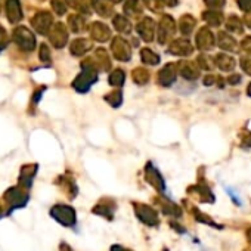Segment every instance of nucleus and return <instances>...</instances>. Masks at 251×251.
<instances>
[{
  "label": "nucleus",
  "instance_id": "c756f323",
  "mask_svg": "<svg viewBox=\"0 0 251 251\" xmlns=\"http://www.w3.org/2000/svg\"><path fill=\"white\" fill-rule=\"evenodd\" d=\"M67 3L70 6H73L74 9H78V11H83L86 12V5H84V0H67Z\"/></svg>",
  "mask_w": 251,
  "mask_h": 251
},
{
  "label": "nucleus",
  "instance_id": "5701e85b",
  "mask_svg": "<svg viewBox=\"0 0 251 251\" xmlns=\"http://www.w3.org/2000/svg\"><path fill=\"white\" fill-rule=\"evenodd\" d=\"M124 12L129 15H139L141 14V3L138 0H129L124 6Z\"/></svg>",
  "mask_w": 251,
  "mask_h": 251
},
{
  "label": "nucleus",
  "instance_id": "e433bc0d",
  "mask_svg": "<svg viewBox=\"0 0 251 251\" xmlns=\"http://www.w3.org/2000/svg\"><path fill=\"white\" fill-rule=\"evenodd\" d=\"M5 216H8V207L3 205V202L0 201V219L5 217Z\"/></svg>",
  "mask_w": 251,
  "mask_h": 251
},
{
  "label": "nucleus",
  "instance_id": "423d86ee",
  "mask_svg": "<svg viewBox=\"0 0 251 251\" xmlns=\"http://www.w3.org/2000/svg\"><path fill=\"white\" fill-rule=\"evenodd\" d=\"M50 214L62 225H73L74 223V211L65 205H55L50 210Z\"/></svg>",
  "mask_w": 251,
  "mask_h": 251
},
{
  "label": "nucleus",
  "instance_id": "0eeeda50",
  "mask_svg": "<svg viewBox=\"0 0 251 251\" xmlns=\"http://www.w3.org/2000/svg\"><path fill=\"white\" fill-rule=\"evenodd\" d=\"M112 52H114L117 59L124 61V62H127L130 59V56H132V50H130L129 45L126 43L123 39H120V37L114 39V42H112Z\"/></svg>",
  "mask_w": 251,
  "mask_h": 251
},
{
  "label": "nucleus",
  "instance_id": "1a4fd4ad",
  "mask_svg": "<svg viewBox=\"0 0 251 251\" xmlns=\"http://www.w3.org/2000/svg\"><path fill=\"white\" fill-rule=\"evenodd\" d=\"M6 18L12 24H17L23 20L20 0H6Z\"/></svg>",
  "mask_w": 251,
  "mask_h": 251
},
{
  "label": "nucleus",
  "instance_id": "9b49d317",
  "mask_svg": "<svg viewBox=\"0 0 251 251\" xmlns=\"http://www.w3.org/2000/svg\"><path fill=\"white\" fill-rule=\"evenodd\" d=\"M170 52L175 53V55H180V56H185V55H189L192 53V45L186 40V39H179V40H175L170 46Z\"/></svg>",
  "mask_w": 251,
  "mask_h": 251
},
{
  "label": "nucleus",
  "instance_id": "4c0bfd02",
  "mask_svg": "<svg viewBox=\"0 0 251 251\" xmlns=\"http://www.w3.org/2000/svg\"><path fill=\"white\" fill-rule=\"evenodd\" d=\"M163 3H166V5H169V6H175L176 5V0H161Z\"/></svg>",
  "mask_w": 251,
  "mask_h": 251
},
{
  "label": "nucleus",
  "instance_id": "6e6552de",
  "mask_svg": "<svg viewBox=\"0 0 251 251\" xmlns=\"http://www.w3.org/2000/svg\"><path fill=\"white\" fill-rule=\"evenodd\" d=\"M36 172H37V166L33 164V166H24L21 169V173H20V179H18V183L20 186H23L24 189H30L31 185H33V179L36 176Z\"/></svg>",
  "mask_w": 251,
  "mask_h": 251
},
{
  "label": "nucleus",
  "instance_id": "39448f33",
  "mask_svg": "<svg viewBox=\"0 0 251 251\" xmlns=\"http://www.w3.org/2000/svg\"><path fill=\"white\" fill-rule=\"evenodd\" d=\"M50 42L55 48H64L68 39V33L64 24H55L50 28Z\"/></svg>",
  "mask_w": 251,
  "mask_h": 251
},
{
  "label": "nucleus",
  "instance_id": "2eb2a0df",
  "mask_svg": "<svg viewBox=\"0 0 251 251\" xmlns=\"http://www.w3.org/2000/svg\"><path fill=\"white\" fill-rule=\"evenodd\" d=\"M90 48H92V43H90L89 40L77 39V40H74L73 45H71V53H73L74 56H80V55L86 53Z\"/></svg>",
  "mask_w": 251,
  "mask_h": 251
},
{
  "label": "nucleus",
  "instance_id": "20e7f679",
  "mask_svg": "<svg viewBox=\"0 0 251 251\" xmlns=\"http://www.w3.org/2000/svg\"><path fill=\"white\" fill-rule=\"evenodd\" d=\"M31 25L36 28L37 33L40 34H48L50 31L52 25V15L49 12H39L33 17L31 20Z\"/></svg>",
  "mask_w": 251,
  "mask_h": 251
},
{
  "label": "nucleus",
  "instance_id": "cd10ccee",
  "mask_svg": "<svg viewBox=\"0 0 251 251\" xmlns=\"http://www.w3.org/2000/svg\"><path fill=\"white\" fill-rule=\"evenodd\" d=\"M204 18H205V21H207L210 25H214V27L220 25V23H222V17H220L219 14H214V12H207V14L204 15Z\"/></svg>",
  "mask_w": 251,
  "mask_h": 251
},
{
  "label": "nucleus",
  "instance_id": "7ed1b4c3",
  "mask_svg": "<svg viewBox=\"0 0 251 251\" xmlns=\"http://www.w3.org/2000/svg\"><path fill=\"white\" fill-rule=\"evenodd\" d=\"M12 37H14V42L23 49V50H33L34 46H36V37L34 34L25 28V27H18L14 30L12 33Z\"/></svg>",
  "mask_w": 251,
  "mask_h": 251
},
{
  "label": "nucleus",
  "instance_id": "f8f14e48",
  "mask_svg": "<svg viewBox=\"0 0 251 251\" xmlns=\"http://www.w3.org/2000/svg\"><path fill=\"white\" fill-rule=\"evenodd\" d=\"M175 31V23L170 17H164L163 21L160 23V31H158V36H160V42L164 43V40L172 36Z\"/></svg>",
  "mask_w": 251,
  "mask_h": 251
},
{
  "label": "nucleus",
  "instance_id": "b1692460",
  "mask_svg": "<svg viewBox=\"0 0 251 251\" xmlns=\"http://www.w3.org/2000/svg\"><path fill=\"white\" fill-rule=\"evenodd\" d=\"M141 56H142L144 62L151 64V65H155V64H158V61H160L158 55H155L151 49H144V50L141 52Z\"/></svg>",
  "mask_w": 251,
  "mask_h": 251
},
{
  "label": "nucleus",
  "instance_id": "393cba45",
  "mask_svg": "<svg viewBox=\"0 0 251 251\" xmlns=\"http://www.w3.org/2000/svg\"><path fill=\"white\" fill-rule=\"evenodd\" d=\"M133 80L138 83V84H145L148 80H150V74L147 70H142V68H136L135 73H133Z\"/></svg>",
  "mask_w": 251,
  "mask_h": 251
},
{
  "label": "nucleus",
  "instance_id": "ea45409f",
  "mask_svg": "<svg viewBox=\"0 0 251 251\" xmlns=\"http://www.w3.org/2000/svg\"><path fill=\"white\" fill-rule=\"evenodd\" d=\"M248 95H251V86H248Z\"/></svg>",
  "mask_w": 251,
  "mask_h": 251
},
{
  "label": "nucleus",
  "instance_id": "a878e982",
  "mask_svg": "<svg viewBox=\"0 0 251 251\" xmlns=\"http://www.w3.org/2000/svg\"><path fill=\"white\" fill-rule=\"evenodd\" d=\"M109 81H111L112 86H121L123 81H124V73H123L121 70L114 71V73L109 75Z\"/></svg>",
  "mask_w": 251,
  "mask_h": 251
},
{
  "label": "nucleus",
  "instance_id": "6ab92c4d",
  "mask_svg": "<svg viewBox=\"0 0 251 251\" xmlns=\"http://www.w3.org/2000/svg\"><path fill=\"white\" fill-rule=\"evenodd\" d=\"M180 74L186 78H197L198 77V70L195 68V65H191L189 62L182 64L180 67Z\"/></svg>",
  "mask_w": 251,
  "mask_h": 251
},
{
  "label": "nucleus",
  "instance_id": "7c9ffc66",
  "mask_svg": "<svg viewBox=\"0 0 251 251\" xmlns=\"http://www.w3.org/2000/svg\"><path fill=\"white\" fill-rule=\"evenodd\" d=\"M227 28L229 30H233V31H238V33H241V23L236 20V18H230L229 21H227Z\"/></svg>",
  "mask_w": 251,
  "mask_h": 251
},
{
  "label": "nucleus",
  "instance_id": "9d476101",
  "mask_svg": "<svg viewBox=\"0 0 251 251\" xmlns=\"http://www.w3.org/2000/svg\"><path fill=\"white\" fill-rule=\"evenodd\" d=\"M197 45H198V48L201 50H210L214 46V37H213V34L207 28L201 30L198 33V37H197Z\"/></svg>",
  "mask_w": 251,
  "mask_h": 251
},
{
  "label": "nucleus",
  "instance_id": "f257e3e1",
  "mask_svg": "<svg viewBox=\"0 0 251 251\" xmlns=\"http://www.w3.org/2000/svg\"><path fill=\"white\" fill-rule=\"evenodd\" d=\"M30 197H28V191L24 189L23 186H17V188H9L5 195H3V201L8 207V216L12 214V211L23 208L27 205Z\"/></svg>",
  "mask_w": 251,
  "mask_h": 251
},
{
  "label": "nucleus",
  "instance_id": "f03ea898",
  "mask_svg": "<svg viewBox=\"0 0 251 251\" xmlns=\"http://www.w3.org/2000/svg\"><path fill=\"white\" fill-rule=\"evenodd\" d=\"M83 68H84V71L75 78V81L73 83V86L75 87V90H78V92H87L89 89H90V86L96 81V78H98V74H96V71H95V68L92 67V64L90 62H86V64H83Z\"/></svg>",
  "mask_w": 251,
  "mask_h": 251
},
{
  "label": "nucleus",
  "instance_id": "f3484780",
  "mask_svg": "<svg viewBox=\"0 0 251 251\" xmlns=\"http://www.w3.org/2000/svg\"><path fill=\"white\" fill-rule=\"evenodd\" d=\"M93 8L102 17H109L112 14V6L108 3V0H93Z\"/></svg>",
  "mask_w": 251,
  "mask_h": 251
},
{
  "label": "nucleus",
  "instance_id": "bb28decb",
  "mask_svg": "<svg viewBox=\"0 0 251 251\" xmlns=\"http://www.w3.org/2000/svg\"><path fill=\"white\" fill-rule=\"evenodd\" d=\"M83 20L78 17V15H73V17H70V25H71V28H73V31H75V33H78V31H81L83 30Z\"/></svg>",
  "mask_w": 251,
  "mask_h": 251
},
{
  "label": "nucleus",
  "instance_id": "a211bd4d",
  "mask_svg": "<svg viewBox=\"0 0 251 251\" xmlns=\"http://www.w3.org/2000/svg\"><path fill=\"white\" fill-rule=\"evenodd\" d=\"M219 46H220L222 49H226V50H235L236 43H235V40H233L232 37H229V36H226L225 33H222V34L219 36Z\"/></svg>",
  "mask_w": 251,
  "mask_h": 251
},
{
  "label": "nucleus",
  "instance_id": "c9c22d12",
  "mask_svg": "<svg viewBox=\"0 0 251 251\" xmlns=\"http://www.w3.org/2000/svg\"><path fill=\"white\" fill-rule=\"evenodd\" d=\"M242 68H244L248 74H251V61H250V59H242Z\"/></svg>",
  "mask_w": 251,
  "mask_h": 251
},
{
  "label": "nucleus",
  "instance_id": "4468645a",
  "mask_svg": "<svg viewBox=\"0 0 251 251\" xmlns=\"http://www.w3.org/2000/svg\"><path fill=\"white\" fill-rule=\"evenodd\" d=\"M90 34H92L93 39H96L99 42H105L109 37V28L106 25L100 24V23H95L90 27Z\"/></svg>",
  "mask_w": 251,
  "mask_h": 251
},
{
  "label": "nucleus",
  "instance_id": "412c9836",
  "mask_svg": "<svg viewBox=\"0 0 251 251\" xmlns=\"http://www.w3.org/2000/svg\"><path fill=\"white\" fill-rule=\"evenodd\" d=\"M217 61H216V64L225 71H229V70H232L233 67H235V62H233V59L232 58H229V56H226V55H219L217 58H216Z\"/></svg>",
  "mask_w": 251,
  "mask_h": 251
},
{
  "label": "nucleus",
  "instance_id": "dca6fc26",
  "mask_svg": "<svg viewBox=\"0 0 251 251\" xmlns=\"http://www.w3.org/2000/svg\"><path fill=\"white\" fill-rule=\"evenodd\" d=\"M158 80L163 86H170L175 80H176V70H175V65H169L166 67L160 75H158Z\"/></svg>",
  "mask_w": 251,
  "mask_h": 251
},
{
  "label": "nucleus",
  "instance_id": "58836bf2",
  "mask_svg": "<svg viewBox=\"0 0 251 251\" xmlns=\"http://www.w3.org/2000/svg\"><path fill=\"white\" fill-rule=\"evenodd\" d=\"M109 2H112V3H117V2H120V0H109Z\"/></svg>",
  "mask_w": 251,
  "mask_h": 251
},
{
  "label": "nucleus",
  "instance_id": "f704fd0d",
  "mask_svg": "<svg viewBox=\"0 0 251 251\" xmlns=\"http://www.w3.org/2000/svg\"><path fill=\"white\" fill-rule=\"evenodd\" d=\"M238 3L242 11H251V0H239Z\"/></svg>",
  "mask_w": 251,
  "mask_h": 251
},
{
  "label": "nucleus",
  "instance_id": "aec40b11",
  "mask_svg": "<svg viewBox=\"0 0 251 251\" xmlns=\"http://www.w3.org/2000/svg\"><path fill=\"white\" fill-rule=\"evenodd\" d=\"M194 25H195L194 18H191V17H183V18L180 20L179 28H180V31H182L185 36H188V34H191V31L194 30Z\"/></svg>",
  "mask_w": 251,
  "mask_h": 251
},
{
  "label": "nucleus",
  "instance_id": "72a5a7b5",
  "mask_svg": "<svg viewBox=\"0 0 251 251\" xmlns=\"http://www.w3.org/2000/svg\"><path fill=\"white\" fill-rule=\"evenodd\" d=\"M205 3L211 8H222L223 3H225V0H205Z\"/></svg>",
  "mask_w": 251,
  "mask_h": 251
},
{
  "label": "nucleus",
  "instance_id": "473e14b6",
  "mask_svg": "<svg viewBox=\"0 0 251 251\" xmlns=\"http://www.w3.org/2000/svg\"><path fill=\"white\" fill-rule=\"evenodd\" d=\"M40 58H42V61H49L50 59V52H49L46 45H42V48H40Z\"/></svg>",
  "mask_w": 251,
  "mask_h": 251
},
{
  "label": "nucleus",
  "instance_id": "c85d7f7f",
  "mask_svg": "<svg viewBox=\"0 0 251 251\" xmlns=\"http://www.w3.org/2000/svg\"><path fill=\"white\" fill-rule=\"evenodd\" d=\"M52 8H53L55 14H58V15H64L67 11V5L62 2V0H52Z\"/></svg>",
  "mask_w": 251,
  "mask_h": 251
},
{
  "label": "nucleus",
  "instance_id": "4be33fe9",
  "mask_svg": "<svg viewBox=\"0 0 251 251\" xmlns=\"http://www.w3.org/2000/svg\"><path fill=\"white\" fill-rule=\"evenodd\" d=\"M114 25H115V28L120 31V33H129L130 31V23L126 20L124 17H115V20H114Z\"/></svg>",
  "mask_w": 251,
  "mask_h": 251
},
{
  "label": "nucleus",
  "instance_id": "ddd939ff",
  "mask_svg": "<svg viewBox=\"0 0 251 251\" xmlns=\"http://www.w3.org/2000/svg\"><path fill=\"white\" fill-rule=\"evenodd\" d=\"M154 30H155L154 23H152V20H150V18H145V20L138 25L139 34H141L142 39H145L147 42L152 40V37H154Z\"/></svg>",
  "mask_w": 251,
  "mask_h": 251
},
{
  "label": "nucleus",
  "instance_id": "2f4dec72",
  "mask_svg": "<svg viewBox=\"0 0 251 251\" xmlns=\"http://www.w3.org/2000/svg\"><path fill=\"white\" fill-rule=\"evenodd\" d=\"M6 45H8V34H6L5 28L0 25V50H2Z\"/></svg>",
  "mask_w": 251,
  "mask_h": 251
}]
</instances>
